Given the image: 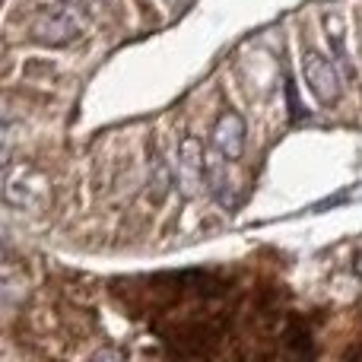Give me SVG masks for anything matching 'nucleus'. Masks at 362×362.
Here are the masks:
<instances>
[{
  "label": "nucleus",
  "instance_id": "nucleus-1",
  "mask_svg": "<svg viewBox=\"0 0 362 362\" xmlns=\"http://www.w3.org/2000/svg\"><path fill=\"white\" fill-rule=\"evenodd\" d=\"M89 0H64L61 6L48 10L35 25H32V35L42 45H67L74 42L83 32L89 19Z\"/></svg>",
  "mask_w": 362,
  "mask_h": 362
},
{
  "label": "nucleus",
  "instance_id": "nucleus-2",
  "mask_svg": "<svg viewBox=\"0 0 362 362\" xmlns=\"http://www.w3.org/2000/svg\"><path fill=\"white\" fill-rule=\"evenodd\" d=\"M302 74H305L308 89L315 93V99H318L321 105L337 102V95H340V74H337V67H334L331 61H325L318 51H308V54L302 57Z\"/></svg>",
  "mask_w": 362,
  "mask_h": 362
},
{
  "label": "nucleus",
  "instance_id": "nucleus-3",
  "mask_svg": "<svg viewBox=\"0 0 362 362\" xmlns=\"http://www.w3.org/2000/svg\"><path fill=\"white\" fill-rule=\"evenodd\" d=\"M210 150L216 153V156L229 159V163L242 159V153H245V121H242V115H238V112H226L223 118L216 121Z\"/></svg>",
  "mask_w": 362,
  "mask_h": 362
},
{
  "label": "nucleus",
  "instance_id": "nucleus-4",
  "mask_svg": "<svg viewBox=\"0 0 362 362\" xmlns=\"http://www.w3.org/2000/svg\"><path fill=\"white\" fill-rule=\"evenodd\" d=\"M204 178V150L194 137H187L185 144L178 146V185L185 191V197H191L194 187Z\"/></svg>",
  "mask_w": 362,
  "mask_h": 362
}]
</instances>
